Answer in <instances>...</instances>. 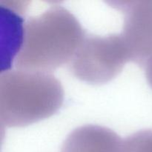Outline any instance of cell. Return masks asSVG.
<instances>
[{"mask_svg": "<svg viewBox=\"0 0 152 152\" xmlns=\"http://www.w3.org/2000/svg\"><path fill=\"white\" fill-rule=\"evenodd\" d=\"M86 37L72 13L53 6L24 25L15 65L19 70L49 73L71 62Z\"/></svg>", "mask_w": 152, "mask_h": 152, "instance_id": "cell-1", "label": "cell"}, {"mask_svg": "<svg viewBox=\"0 0 152 152\" xmlns=\"http://www.w3.org/2000/svg\"><path fill=\"white\" fill-rule=\"evenodd\" d=\"M64 91L50 73L5 71L0 75V121L23 127L50 117L60 108Z\"/></svg>", "mask_w": 152, "mask_h": 152, "instance_id": "cell-2", "label": "cell"}, {"mask_svg": "<svg viewBox=\"0 0 152 152\" xmlns=\"http://www.w3.org/2000/svg\"><path fill=\"white\" fill-rule=\"evenodd\" d=\"M129 61L130 53L121 34L90 35L85 37L70 68L79 80L99 85L115 78Z\"/></svg>", "mask_w": 152, "mask_h": 152, "instance_id": "cell-3", "label": "cell"}, {"mask_svg": "<svg viewBox=\"0 0 152 152\" xmlns=\"http://www.w3.org/2000/svg\"><path fill=\"white\" fill-rule=\"evenodd\" d=\"M111 3L124 13L121 35L131 60L144 66L152 56V0Z\"/></svg>", "mask_w": 152, "mask_h": 152, "instance_id": "cell-4", "label": "cell"}, {"mask_svg": "<svg viewBox=\"0 0 152 152\" xmlns=\"http://www.w3.org/2000/svg\"><path fill=\"white\" fill-rule=\"evenodd\" d=\"M123 141L108 128L86 125L68 134L61 152H120Z\"/></svg>", "mask_w": 152, "mask_h": 152, "instance_id": "cell-5", "label": "cell"}, {"mask_svg": "<svg viewBox=\"0 0 152 152\" xmlns=\"http://www.w3.org/2000/svg\"><path fill=\"white\" fill-rule=\"evenodd\" d=\"M122 152H152V129L135 132L128 137L122 145Z\"/></svg>", "mask_w": 152, "mask_h": 152, "instance_id": "cell-6", "label": "cell"}, {"mask_svg": "<svg viewBox=\"0 0 152 152\" xmlns=\"http://www.w3.org/2000/svg\"><path fill=\"white\" fill-rule=\"evenodd\" d=\"M143 67L145 69V78L150 87L152 88V56L145 62Z\"/></svg>", "mask_w": 152, "mask_h": 152, "instance_id": "cell-7", "label": "cell"}]
</instances>
